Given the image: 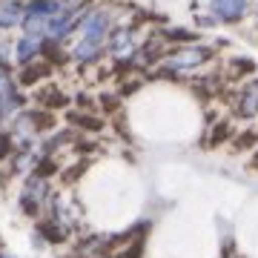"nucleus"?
<instances>
[{
    "instance_id": "obj_1",
    "label": "nucleus",
    "mask_w": 258,
    "mask_h": 258,
    "mask_svg": "<svg viewBox=\"0 0 258 258\" xmlns=\"http://www.w3.org/2000/svg\"><path fill=\"white\" fill-rule=\"evenodd\" d=\"M210 57V52L201 46H186V49H178L172 57H166V66H172V69H192V66L204 63Z\"/></svg>"
},
{
    "instance_id": "obj_2",
    "label": "nucleus",
    "mask_w": 258,
    "mask_h": 258,
    "mask_svg": "<svg viewBox=\"0 0 258 258\" xmlns=\"http://www.w3.org/2000/svg\"><path fill=\"white\" fill-rule=\"evenodd\" d=\"M18 103H20V95L15 89V83H12L9 75L0 69V115H9Z\"/></svg>"
},
{
    "instance_id": "obj_3",
    "label": "nucleus",
    "mask_w": 258,
    "mask_h": 258,
    "mask_svg": "<svg viewBox=\"0 0 258 258\" xmlns=\"http://www.w3.org/2000/svg\"><path fill=\"white\" fill-rule=\"evenodd\" d=\"M81 26H83V37H95V40H101V35L106 32V26H109L106 12L95 9V12H89V15H83Z\"/></svg>"
},
{
    "instance_id": "obj_4",
    "label": "nucleus",
    "mask_w": 258,
    "mask_h": 258,
    "mask_svg": "<svg viewBox=\"0 0 258 258\" xmlns=\"http://www.w3.org/2000/svg\"><path fill=\"white\" fill-rule=\"evenodd\" d=\"M244 9H247V0H212V12L227 23H235L244 15Z\"/></svg>"
},
{
    "instance_id": "obj_5",
    "label": "nucleus",
    "mask_w": 258,
    "mask_h": 258,
    "mask_svg": "<svg viewBox=\"0 0 258 258\" xmlns=\"http://www.w3.org/2000/svg\"><path fill=\"white\" fill-rule=\"evenodd\" d=\"M98 55H101V40H95V37H83L75 46V60H81V63H89Z\"/></svg>"
},
{
    "instance_id": "obj_6",
    "label": "nucleus",
    "mask_w": 258,
    "mask_h": 258,
    "mask_svg": "<svg viewBox=\"0 0 258 258\" xmlns=\"http://www.w3.org/2000/svg\"><path fill=\"white\" fill-rule=\"evenodd\" d=\"M20 18H23V9H20L18 0H3V3H0V29L15 26Z\"/></svg>"
},
{
    "instance_id": "obj_7",
    "label": "nucleus",
    "mask_w": 258,
    "mask_h": 258,
    "mask_svg": "<svg viewBox=\"0 0 258 258\" xmlns=\"http://www.w3.org/2000/svg\"><path fill=\"white\" fill-rule=\"evenodd\" d=\"M109 49H112V52H115L118 57L129 55V52L135 49V43H132V32H129V29H118V32L112 35V43H109Z\"/></svg>"
},
{
    "instance_id": "obj_8",
    "label": "nucleus",
    "mask_w": 258,
    "mask_h": 258,
    "mask_svg": "<svg viewBox=\"0 0 258 258\" xmlns=\"http://www.w3.org/2000/svg\"><path fill=\"white\" fill-rule=\"evenodd\" d=\"M238 112H241V115H255V112H258V81H255V83H249L247 89L241 92Z\"/></svg>"
},
{
    "instance_id": "obj_9",
    "label": "nucleus",
    "mask_w": 258,
    "mask_h": 258,
    "mask_svg": "<svg viewBox=\"0 0 258 258\" xmlns=\"http://www.w3.org/2000/svg\"><path fill=\"white\" fill-rule=\"evenodd\" d=\"M43 195H46V181L32 178V181L26 184V192H23V204H26V210H35V201H43Z\"/></svg>"
},
{
    "instance_id": "obj_10",
    "label": "nucleus",
    "mask_w": 258,
    "mask_h": 258,
    "mask_svg": "<svg viewBox=\"0 0 258 258\" xmlns=\"http://www.w3.org/2000/svg\"><path fill=\"white\" fill-rule=\"evenodd\" d=\"M37 43H35V37H23V40H18V60L20 63H26V60H32V57L37 55Z\"/></svg>"
},
{
    "instance_id": "obj_11",
    "label": "nucleus",
    "mask_w": 258,
    "mask_h": 258,
    "mask_svg": "<svg viewBox=\"0 0 258 258\" xmlns=\"http://www.w3.org/2000/svg\"><path fill=\"white\" fill-rule=\"evenodd\" d=\"M115 258H126V255H115Z\"/></svg>"
}]
</instances>
